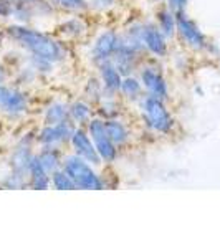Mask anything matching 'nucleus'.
Masks as SVG:
<instances>
[{"label":"nucleus","instance_id":"obj_31","mask_svg":"<svg viewBox=\"0 0 220 248\" xmlns=\"http://www.w3.org/2000/svg\"><path fill=\"white\" fill-rule=\"evenodd\" d=\"M12 0H0V23L9 22L12 14Z\"/></svg>","mask_w":220,"mask_h":248},{"label":"nucleus","instance_id":"obj_5","mask_svg":"<svg viewBox=\"0 0 220 248\" xmlns=\"http://www.w3.org/2000/svg\"><path fill=\"white\" fill-rule=\"evenodd\" d=\"M136 75L141 79L146 94L164 99L167 103L171 101V85L166 77V71H164V65L161 60L147 57L141 63Z\"/></svg>","mask_w":220,"mask_h":248},{"label":"nucleus","instance_id":"obj_20","mask_svg":"<svg viewBox=\"0 0 220 248\" xmlns=\"http://www.w3.org/2000/svg\"><path fill=\"white\" fill-rule=\"evenodd\" d=\"M96 75L99 77L103 83V88H105L106 93H111V94H119V90H121V85H123V75L121 71L116 68L113 63L108 62V63H103L99 65L98 68H94Z\"/></svg>","mask_w":220,"mask_h":248},{"label":"nucleus","instance_id":"obj_26","mask_svg":"<svg viewBox=\"0 0 220 248\" xmlns=\"http://www.w3.org/2000/svg\"><path fill=\"white\" fill-rule=\"evenodd\" d=\"M12 23H22V25H33L35 17H33V7L30 3L25 2H14L12 3V14L10 20Z\"/></svg>","mask_w":220,"mask_h":248},{"label":"nucleus","instance_id":"obj_19","mask_svg":"<svg viewBox=\"0 0 220 248\" xmlns=\"http://www.w3.org/2000/svg\"><path fill=\"white\" fill-rule=\"evenodd\" d=\"M68 114H70V121L75 126H86L90 119L96 116V108L91 101H88L83 96L71 99L68 105Z\"/></svg>","mask_w":220,"mask_h":248},{"label":"nucleus","instance_id":"obj_21","mask_svg":"<svg viewBox=\"0 0 220 248\" xmlns=\"http://www.w3.org/2000/svg\"><path fill=\"white\" fill-rule=\"evenodd\" d=\"M27 182H29V189H33V190H47L51 187V174L42 166L37 154H35V157L31 159V162L29 166Z\"/></svg>","mask_w":220,"mask_h":248},{"label":"nucleus","instance_id":"obj_12","mask_svg":"<svg viewBox=\"0 0 220 248\" xmlns=\"http://www.w3.org/2000/svg\"><path fill=\"white\" fill-rule=\"evenodd\" d=\"M75 124L68 119V121L57 123V124H40L35 131V138H37V146H51V147H62L65 149L70 144L71 134L75 131Z\"/></svg>","mask_w":220,"mask_h":248},{"label":"nucleus","instance_id":"obj_18","mask_svg":"<svg viewBox=\"0 0 220 248\" xmlns=\"http://www.w3.org/2000/svg\"><path fill=\"white\" fill-rule=\"evenodd\" d=\"M153 18L157 23L159 30L166 35V38L169 42H175V37H177V12H174L171 7L162 3V5L156 7Z\"/></svg>","mask_w":220,"mask_h":248},{"label":"nucleus","instance_id":"obj_17","mask_svg":"<svg viewBox=\"0 0 220 248\" xmlns=\"http://www.w3.org/2000/svg\"><path fill=\"white\" fill-rule=\"evenodd\" d=\"M68 105L70 101L62 98L48 99L45 105L42 106V114H40V124H57L70 119L68 114Z\"/></svg>","mask_w":220,"mask_h":248},{"label":"nucleus","instance_id":"obj_8","mask_svg":"<svg viewBox=\"0 0 220 248\" xmlns=\"http://www.w3.org/2000/svg\"><path fill=\"white\" fill-rule=\"evenodd\" d=\"M121 43V35L116 29H103L91 38L88 45L86 58L93 68H98L103 63L111 62Z\"/></svg>","mask_w":220,"mask_h":248},{"label":"nucleus","instance_id":"obj_33","mask_svg":"<svg viewBox=\"0 0 220 248\" xmlns=\"http://www.w3.org/2000/svg\"><path fill=\"white\" fill-rule=\"evenodd\" d=\"M204 57L209 58V60H219L220 58V46L214 42V40H210V43H209V46H207Z\"/></svg>","mask_w":220,"mask_h":248},{"label":"nucleus","instance_id":"obj_11","mask_svg":"<svg viewBox=\"0 0 220 248\" xmlns=\"http://www.w3.org/2000/svg\"><path fill=\"white\" fill-rule=\"evenodd\" d=\"M142 42H144V48H146L147 57L161 60V62L167 60V57H169L173 43H171L169 40L166 38V35L159 30L154 18L142 20Z\"/></svg>","mask_w":220,"mask_h":248},{"label":"nucleus","instance_id":"obj_1","mask_svg":"<svg viewBox=\"0 0 220 248\" xmlns=\"http://www.w3.org/2000/svg\"><path fill=\"white\" fill-rule=\"evenodd\" d=\"M5 35L12 46H17L31 57L45 58L57 66L66 65L71 58V45L51 31H45L35 25L9 22L5 25Z\"/></svg>","mask_w":220,"mask_h":248},{"label":"nucleus","instance_id":"obj_25","mask_svg":"<svg viewBox=\"0 0 220 248\" xmlns=\"http://www.w3.org/2000/svg\"><path fill=\"white\" fill-rule=\"evenodd\" d=\"M81 96L88 101H91L93 105L99 101V99L105 96V88H103V83L99 79L98 75H88L83 81V88H81Z\"/></svg>","mask_w":220,"mask_h":248},{"label":"nucleus","instance_id":"obj_2","mask_svg":"<svg viewBox=\"0 0 220 248\" xmlns=\"http://www.w3.org/2000/svg\"><path fill=\"white\" fill-rule=\"evenodd\" d=\"M142 124V133L153 138H173L177 133V119L167 101L144 94L134 106Z\"/></svg>","mask_w":220,"mask_h":248},{"label":"nucleus","instance_id":"obj_23","mask_svg":"<svg viewBox=\"0 0 220 248\" xmlns=\"http://www.w3.org/2000/svg\"><path fill=\"white\" fill-rule=\"evenodd\" d=\"M65 149L62 147H51V146H40L37 147V157L42 162V166L53 174L55 170L63 167V157H65Z\"/></svg>","mask_w":220,"mask_h":248},{"label":"nucleus","instance_id":"obj_15","mask_svg":"<svg viewBox=\"0 0 220 248\" xmlns=\"http://www.w3.org/2000/svg\"><path fill=\"white\" fill-rule=\"evenodd\" d=\"M147 57L139 51L133 50V48L126 46L125 43H119L118 50H116L111 63L121 71L123 77H129V75H136L141 66V63L146 60Z\"/></svg>","mask_w":220,"mask_h":248},{"label":"nucleus","instance_id":"obj_27","mask_svg":"<svg viewBox=\"0 0 220 248\" xmlns=\"http://www.w3.org/2000/svg\"><path fill=\"white\" fill-rule=\"evenodd\" d=\"M60 14H90V0H50Z\"/></svg>","mask_w":220,"mask_h":248},{"label":"nucleus","instance_id":"obj_32","mask_svg":"<svg viewBox=\"0 0 220 248\" xmlns=\"http://www.w3.org/2000/svg\"><path fill=\"white\" fill-rule=\"evenodd\" d=\"M10 81H12L10 66L3 62V58H0V85H2V83H10Z\"/></svg>","mask_w":220,"mask_h":248},{"label":"nucleus","instance_id":"obj_10","mask_svg":"<svg viewBox=\"0 0 220 248\" xmlns=\"http://www.w3.org/2000/svg\"><path fill=\"white\" fill-rule=\"evenodd\" d=\"M35 131L37 129H29L25 131L17 141L12 146L9 157H7V169L18 172V174L27 175L29 172V166L31 159L37 154V138H35Z\"/></svg>","mask_w":220,"mask_h":248},{"label":"nucleus","instance_id":"obj_30","mask_svg":"<svg viewBox=\"0 0 220 248\" xmlns=\"http://www.w3.org/2000/svg\"><path fill=\"white\" fill-rule=\"evenodd\" d=\"M119 0H90V14L108 15L118 9Z\"/></svg>","mask_w":220,"mask_h":248},{"label":"nucleus","instance_id":"obj_13","mask_svg":"<svg viewBox=\"0 0 220 248\" xmlns=\"http://www.w3.org/2000/svg\"><path fill=\"white\" fill-rule=\"evenodd\" d=\"M68 151H71L73 154L79 155L81 159H85V161L93 164V166L99 167V169L105 167L85 126L75 127L73 134H71V139H70V144H68Z\"/></svg>","mask_w":220,"mask_h":248},{"label":"nucleus","instance_id":"obj_36","mask_svg":"<svg viewBox=\"0 0 220 248\" xmlns=\"http://www.w3.org/2000/svg\"><path fill=\"white\" fill-rule=\"evenodd\" d=\"M146 2L154 7H159V5H162V3H166V0H146Z\"/></svg>","mask_w":220,"mask_h":248},{"label":"nucleus","instance_id":"obj_22","mask_svg":"<svg viewBox=\"0 0 220 248\" xmlns=\"http://www.w3.org/2000/svg\"><path fill=\"white\" fill-rule=\"evenodd\" d=\"M144 94H146V91H144V86L138 75H129V77L123 78L119 96H121V99L127 106H136L141 101V98Z\"/></svg>","mask_w":220,"mask_h":248},{"label":"nucleus","instance_id":"obj_14","mask_svg":"<svg viewBox=\"0 0 220 248\" xmlns=\"http://www.w3.org/2000/svg\"><path fill=\"white\" fill-rule=\"evenodd\" d=\"M105 124H106L108 134L113 139L116 147H118L121 153L129 149L131 144L134 141L136 133L133 131V126L126 121L125 116H119V118H113V119H105Z\"/></svg>","mask_w":220,"mask_h":248},{"label":"nucleus","instance_id":"obj_7","mask_svg":"<svg viewBox=\"0 0 220 248\" xmlns=\"http://www.w3.org/2000/svg\"><path fill=\"white\" fill-rule=\"evenodd\" d=\"M55 31L58 38L66 42L68 45L85 43L91 37V23L88 14H63L55 22Z\"/></svg>","mask_w":220,"mask_h":248},{"label":"nucleus","instance_id":"obj_4","mask_svg":"<svg viewBox=\"0 0 220 248\" xmlns=\"http://www.w3.org/2000/svg\"><path fill=\"white\" fill-rule=\"evenodd\" d=\"M33 106L31 91L15 83L0 85V118L5 121H22L27 118Z\"/></svg>","mask_w":220,"mask_h":248},{"label":"nucleus","instance_id":"obj_35","mask_svg":"<svg viewBox=\"0 0 220 248\" xmlns=\"http://www.w3.org/2000/svg\"><path fill=\"white\" fill-rule=\"evenodd\" d=\"M5 42H9V40H7V35H5V27L0 23V51H2L3 43H5Z\"/></svg>","mask_w":220,"mask_h":248},{"label":"nucleus","instance_id":"obj_16","mask_svg":"<svg viewBox=\"0 0 220 248\" xmlns=\"http://www.w3.org/2000/svg\"><path fill=\"white\" fill-rule=\"evenodd\" d=\"M96 108V116H99L101 119H113L119 118V116H126V108L127 105L121 99L119 94H111L106 93L94 105Z\"/></svg>","mask_w":220,"mask_h":248},{"label":"nucleus","instance_id":"obj_9","mask_svg":"<svg viewBox=\"0 0 220 248\" xmlns=\"http://www.w3.org/2000/svg\"><path fill=\"white\" fill-rule=\"evenodd\" d=\"M85 127H86L88 134H90L91 141L94 144L96 151H98L99 157H101L103 166L105 167L114 166V164L118 162L119 155H121V151L116 147L113 139L108 134L105 119H101L99 116H94L93 119H90V123H88Z\"/></svg>","mask_w":220,"mask_h":248},{"label":"nucleus","instance_id":"obj_24","mask_svg":"<svg viewBox=\"0 0 220 248\" xmlns=\"http://www.w3.org/2000/svg\"><path fill=\"white\" fill-rule=\"evenodd\" d=\"M194 55L190 53L189 50H186L184 46H171V51H169V60L171 63V68H173L174 73L177 75H187L192 71V66H194Z\"/></svg>","mask_w":220,"mask_h":248},{"label":"nucleus","instance_id":"obj_3","mask_svg":"<svg viewBox=\"0 0 220 248\" xmlns=\"http://www.w3.org/2000/svg\"><path fill=\"white\" fill-rule=\"evenodd\" d=\"M63 169L73 179L75 186L79 190H103L110 189L106 177L99 172V167L93 166L79 155L66 151L63 157Z\"/></svg>","mask_w":220,"mask_h":248},{"label":"nucleus","instance_id":"obj_28","mask_svg":"<svg viewBox=\"0 0 220 248\" xmlns=\"http://www.w3.org/2000/svg\"><path fill=\"white\" fill-rule=\"evenodd\" d=\"M0 187H3V189H15V190L29 189L27 175L7 169V172L2 175V179H0Z\"/></svg>","mask_w":220,"mask_h":248},{"label":"nucleus","instance_id":"obj_29","mask_svg":"<svg viewBox=\"0 0 220 248\" xmlns=\"http://www.w3.org/2000/svg\"><path fill=\"white\" fill-rule=\"evenodd\" d=\"M51 187L55 190H77L73 179L68 175V172L63 167L51 174Z\"/></svg>","mask_w":220,"mask_h":248},{"label":"nucleus","instance_id":"obj_34","mask_svg":"<svg viewBox=\"0 0 220 248\" xmlns=\"http://www.w3.org/2000/svg\"><path fill=\"white\" fill-rule=\"evenodd\" d=\"M189 2L190 0H166V5L171 7L174 12H182V10H187Z\"/></svg>","mask_w":220,"mask_h":248},{"label":"nucleus","instance_id":"obj_6","mask_svg":"<svg viewBox=\"0 0 220 248\" xmlns=\"http://www.w3.org/2000/svg\"><path fill=\"white\" fill-rule=\"evenodd\" d=\"M175 42L186 50H189L192 55L204 57L210 43V38L204 33L199 23L187 14V10H182L177 12V37H175Z\"/></svg>","mask_w":220,"mask_h":248}]
</instances>
